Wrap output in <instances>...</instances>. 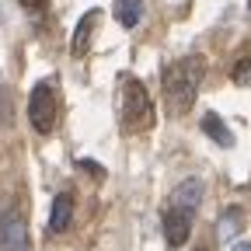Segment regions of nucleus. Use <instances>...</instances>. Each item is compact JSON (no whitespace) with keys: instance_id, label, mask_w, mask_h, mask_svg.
<instances>
[{"instance_id":"f257e3e1","label":"nucleus","mask_w":251,"mask_h":251,"mask_svg":"<svg viewBox=\"0 0 251 251\" xmlns=\"http://www.w3.org/2000/svg\"><path fill=\"white\" fill-rule=\"evenodd\" d=\"M164 98H168V108L175 115L188 112L196 101V91H199V80H202V59L199 56H188V59H178L171 67H164Z\"/></svg>"},{"instance_id":"f03ea898","label":"nucleus","mask_w":251,"mask_h":251,"mask_svg":"<svg viewBox=\"0 0 251 251\" xmlns=\"http://www.w3.org/2000/svg\"><path fill=\"white\" fill-rule=\"evenodd\" d=\"M122 119L129 129H147L153 122V105L147 98V87L140 80H126L122 84Z\"/></svg>"},{"instance_id":"7ed1b4c3","label":"nucleus","mask_w":251,"mask_h":251,"mask_svg":"<svg viewBox=\"0 0 251 251\" xmlns=\"http://www.w3.org/2000/svg\"><path fill=\"white\" fill-rule=\"evenodd\" d=\"M28 119H31V126H35V133H52V126H56V94H52V87L46 80L31 87Z\"/></svg>"},{"instance_id":"20e7f679","label":"nucleus","mask_w":251,"mask_h":251,"mask_svg":"<svg viewBox=\"0 0 251 251\" xmlns=\"http://www.w3.org/2000/svg\"><path fill=\"white\" fill-rule=\"evenodd\" d=\"M0 248L4 251H28V227L21 213H7L0 220Z\"/></svg>"},{"instance_id":"39448f33","label":"nucleus","mask_w":251,"mask_h":251,"mask_svg":"<svg viewBox=\"0 0 251 251\" xmlns=\"http://www.w3.org/2000/svg\"><path fill=\"white\" fill-rule=\"evenodd\" d=\"M188 230H192V213L168 206L164 209V237H168V244L171 248H181L188 241Z\"/></svg>"},{"instance_id":"423d86ee","label":"nucleus","mask_w":251,"mask_h":251,"mask_svg":"<svg viewBox=\"0 0 251 251\" xmlns=\"http://www.w3.org/2000/svg\"><path fill=\"white\" fill-rule=\"evenodd\" d=\"M70 224H74V196L59 192L52 199V209H49V230L52 234H67Z\"/></svg>"},{"instance_id":"0eeeda50","label":"nucleus","mask_w":251,"mask_h":251,"mask_svg":"<svg viewBox=\"0 0 251 251\" xmlns=\"http://www.w3.org/2000/svg\"><path fill=\"white\" fill-rule=\"evenodd\" d=\"M199 202H202V181H199V178H188V181H181L175 192H171V202H168V206L185 209V213H196Z\"/></svg>"},{"instance_id":"6e6552de","label":"nucleus","mask_w":251,"mask_h":251,"mask_svg":"<svg viewBox=\"0 0 251 251\" xmlns=\"http://www.w3.org/2000/svg\"><path fill=\"white\" fill-rule=\"evenodd\" d=\"M94 21H98V11H87L80 21H77V31H74V42H70V52L74 56H84L87 52V46H91V28H94Z\"/></svg>"},{"instance_id":"1a4fd4ad","label":"nucleus","mask_w":251,"mask_h":251,"mask_svg":"<svg viewBox=\"0 0 251 251\" xmlns=\"http://www.w3.org/2000/svg\"><path fill=\"white\" fill-rule=\"evenodd\" d=\"M115 18L122 28H136L143 21V0H115Z\"/></svg>"},{"instance_id":"9d476101","label":"nucleus","mask_w":251,"mask_h":251,"mask_svg":"<svg viewBox=\"0 0 251 251\" xmlns=\"http://www.w3.org/2000/svg\"><path fill=\"white\" fill-rule=\"evenodd\" d=\"M202 133H206V136H213L220 147H234V136H230L227 122L220 119V115H206V119H202Z\"/></svg>"},{"instance_id":"9b49d317","label":"nucleus","mask_w":251,"mask_h":251,"mask_svg":"<svg viewBox=\"0 0 251 251\" xmlns=\"http://www.w3.org/2000/svg\"><path fill=\"white\" fill-rule=\"evenodd\" d=\"M241 220H244L241 209H227L224 220H220V227H216V237H220V241H230V237L237 234V227H241Z\"/></svg>"},{"instance_id":"f8f14e48","label":"nucleus","mask_w":251,"mask_h":251,"mask_svg":"<svg viewBox=\"0 0 251 251\" xmlns=\"http://www.w3.org/2000/svg\"><path fill=\"white\" fill-rule=\"evenodd\" d=\"M230 77H234V84H237V87H251V56L237 63Z\"/></svg>"},{"instance_id":"ddd939ff","label":"nucleus","mask_w":251,"mask_h":251,"mask_svg":"<svg viewBox=\"0 0 251 251\" xmlns=\"http://www.w3.org/2000/svg\"><path fill=\"white\" fill-rule=\"evenodd\" d=\"M230 251H251V244H248V241H234Z\"/></svg>"},{"instance_id":"4468645a","label":"nucleus","mask_w":251,"mask_h":251,"mask_svg":"<svg viewBox=\"0 0 251 251\" xmlns=\"http://www.w3.org/2000/svg\"><path fill=\"white\" fill-rule=\"evenodd\" d=\"M18 4H21V7H42L46 0H18Z\"/></svg>"},{"instance_id":"2eb2a0df","label":"nucleus","mask_w":251,"mask_h":251,"mask_svg":"<svg viewBox=\"0 0 251 251\" xmlns=\"http://www.w3.org/2000/svg\"><path fill=\"white\" fill-rule=\"evenodd\" d=\"M248 11H251V0H248Z\"/></svg>"},{"instance_id":"dca6fc26","label":"nucleus","mask_w":251,"mask_h":251,"mask_svg":"<svg viewBox=\"0 0 251 251\" xmlns=\"http://www.w3.org/2000/svg\"><path fill=\"white\" fill-rule=\"evenodd\" d=\"M196 251H202V248H196Z\"/></svg>"}]
</instances>
